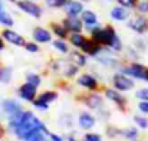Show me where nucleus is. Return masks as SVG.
I'll list each match as a JSON object with an SVG mask.
<instances>
[{
    "instance_id": "nucleus-1",
    "label": "nucleus",
    "mask_w": 148,
    "mask_h": 141,
    "mask_svg": "<svg viewBox=\"0 0 148 141\" xmlns=\"http://www.w3.org/2000/svg\"><path fill=\"white\" fill-rule=\"evenodd\" d=\"M121 53L114 52L112 49L106 46H102V49L99 50L98 53L92 58V61H95L98 65H101L102 68H108V69H115L119 71L122 63L125 62L122 56H119Z\"/></svg>"
},
{
    "instance_id": "nucleus-2",
    "label": "nucleus",
    "mask_w": 148,
    "mask_h": 141,
    "mask_svg": "<svg viewBox=\"0 0 148 141\" xmlns=\"http://www.w3.org/2000/svg\"><path fill=\"white\" fill-rule=\"evenodd\" d=\"M118 32L112 25H105V26H98L97 29H94L91 33H88V36L91 39H94L97 43H99L101 46H109L112 43V41L116 38Z\"/></svg>"
},
{
    "instance_id": "nucleus-3",
    "label": "nucleus",
    "mask_w": 148,
    "mask_h": 141,
    "mask_svg": "<svg viewBox=\"0 0 148 141\" xmlns=\"http://www.w3.org/2000/svg\"><path fill=\"white\" fill-rule=\"evenodd\" d=\"M147 68L143 62L140 61H130V62H124L122 66H121V72L128 75L130 78L135 79V81H144L145 79V72H147Z\"/></svg>"
},
{
    "instance_id": "nucleus-4",
    "label": "nucleus",
    "mask_w": 148,
    "mask_h": 141,
    "mask_svg": "<svg viewBox=\"0 0 148 141\" xmlns=\"http://www.w3.org/2000/svg\"><path fill=\"white\" fill-rule=\"evenodd\" d=\"M76 85L86 89L88 92H95L102 89L97 74H92V72H81L76 76Z\"/></svg>"
},
{
    "instance_id": "nucleus-5",
    "label": "nucleus",
    "mask_w": 148,
    "mask_h": 141,
    "mask_svg": "<svg viewBox=\"0 0 148 141\" xmlns=\"http://www.w3.org/2000/svg\"><path fill=\"white\" fill-rule=\"evenodd\" d=\"M111 84L115 89L121 92H130L135 88V79L130 78L128 75L122 74L121 71H115L111 76Z\"/></svg>"
},
{
    "instance_id": "nucleus-6",
    "label": "nucleus",
    "mask_w": 148,
    "mask_h": 141,
    "mask_svg": "<svg viewBox=\"0 0 148 141\" xmlns=\"http://www.w3.org/2000/svg\"><path fill=\"white\" fill-rule=\"evenodd\" d=\"M14 4L19 9V12H22V13H25V14L33 17V19H40L45 13L42 4H39L35 0H17Z\"/></svg>"
},
{
    "instance_id": "nucleus-7",
    "label": "nucleus",
    "mask_w": 148,
    "mask_h": 141,
    "mask_svg": "<svg viewBox=\"0 0 148 141\" xmlns=\"http://www.w3.org/2000/svg\"><path fill=\"white\" fill-rule=\"evenodd\" d=\"M127 26H128V29L132 30L135 35L143 36V35L148 33V16L132 12L131 17L127 20Z\"/></svg>"
},
{
    "instance_id": "nucleus-8",
    "label": "nucleus",
    "mask_w": 148,
    "mask_h": 141,
    "mask_svg": "<svg viewBox=\"0 0 148 141\" xmlns=\"http://www.w3.org/2000/svg\"><path fill=\"white\" fill-rule=\"evenodd\" d=\"M0 35L4 39V42L9 43V45H12V46L23 47L25 43H26V38L20 32L14 30L13 28H3L1 32H0Z\"/></svg>"
},
{
    "instance_id": "nucleus-9",
    "label": "nucleus",
    "mask_w": 148,
    "mask_h": 141,
    "mask_svg": "<svg viewBox=\"0 0 148 141\" xmlns=\"http://www.w3.org/2000/svg\"><path fill=\"white\" fill-rule=\"evenodd\" d=\"M102 94H103V96H105L108 101L114 102L119 109H125L128 101H127V98H125L124 92L115 89L114 87H103V88H102Z\"/></svg>"
},
{
    "instance_id": "nucleus-10",
    "label": "nucleus",
    "mask_w": 148,
    "mask_h": 141,
    "mask_svg": "<svg viewBox=\"0 0 148 141\" xmlns=\"http://www.w3.org/2000/svg\"><path fill=\"white\" fill-rule=\"evenodd\" d=\"M84 104L89 108V109H94V111H99L101 108H103L105 105V101H103V94H99L98 91L95 92H88V94L79 96Z\"/></svg>"
},
{
    "instance_id": "nucleus-11",
    "label": "nucleus",
    "mask_w": 148,
    "mask_h": 141,
    "mask_svg": "<svg viewBox=\"0 0 148 141\" xmlns=\"http://www.w3.org/2000/svg\"><path fill=\"white\" fill-rule=\"evenodd\" d=\"M81 20L85 26V32L86 33H91L94 29H97L98 26H101V22H99V17L97 14V12L91 10V9H85L81 14Z\"/></svg>"
},
{
    "instance_id": "nucleus-12",
    "label": "nucleus",
    "mask_w": 148,
    "mask_h": 141,
    "mask_svg": "<svg viewBox=\"0 0 148 141\" xmlns=\"http://www.w3.org/2000/svg\"><path fill=\"white\" fill-rule=\"evenodd\" d=\"M32 41L38 42L39 45L52 43V41H53V35H52V32H50L49 28L35 26V28L32 29Z\"/></svg>"
},
{
    "instance_id": "nucleus-13",
    "label": "nucleus",
    "mask_w": 148,
    "mask_h": 141,
    "mask_svg": "<svg viewBox=\"0 0 148 141\" xmlns=\"http://www.w3.org/2000/svg\"><path fill=\"white\" fill-rule=\"evenodd\" d=\"M38 87L32 85L30 82H23L19 88H17V95L22 101H26V102H33V99L38 96Z\"/></svg>"
},
{
    "instance_id": "nucleus-14",
    "label": "nucleus",
    "mask_w": 148,
    "mask_h": 141,
    "mask_svg": "<svg viewBox=\"0 0 148 141\" xmlns=\"http://www.w3.org/2000/svg\"><path fill=\"white\" fill-rule=\"evenodd\" d=\"M131 14H132V10L119 4H115L109 9V19L112 22H127L131 17Z\"/></svg>"
},
{
    "instance_id": "nucleus-15",
    "label": "nucleus",
    "mask_w": 148,
    "mask_h": 141,
    "mask_svg": "<svg viewBox=\"0 0 148 141\" xmlns=\"http://www.w3.org/2000/svg\"><path fill=\"white\" fill-rule=\"evenodd\" d=\"M65 10V16L69 17H81L82 12L85 10V4L81 0H69L68 4L63 7Z\"/></svg>"
},
{
    "instance_id": "nucleus-16",
    "label": "nucleus",
    "mask_w": 148,
    "mask_h": 141,
    "mask_svg": "<svg viewBox=\"0 0 148 141\" xmlns=\"http://www.w3.org/2000/svg\"><path fill=\"white\" fill-rule=\"evenodd\" d=\"M66 58H68L72 63H75L76 66H79L81 69L88 65V59H89V56H88L86 53H84V52L79 50V49H73V47L69 50V53L66 55Z\"/></svg>"
},
{
    "instance_id": "nucleus-17",
    "label": "nucleus",
    "mask_w": 148,
    "mask_h": 141,
    "mask_svg": "<svg viewBox=\"0 0 148 141\" xmlns=\"http://www.w3.org/2000/svg\"><path fill=\"white\" fill-rule=\"evenodd\" d=\"M62 23L65 25V28L68 29L69 33L85 32V26H84L81 17H69V16H65V19H62Z\"/></svg>"
},
{
    "instance_id": "nucleus-18",
    "label": "nucleus",
    "mask_w": 148,
    "mask_h": 141,
    "mask_svg": "<svg viewBox=\"0 0 148 141\" xmlns=\"http://www.w3.org/2000/svg\"><path fill=\"white\" fill-rule=\"evenodd\" d=\"M1 109L4 111V114L7 117H12L17 112H20L23 108H22V104L17 101V99H13V98H7L1 102Z\"/></svg>"
},
{
    "instance_id": "nucleus-19",
    "label": "nucleus",
    "mask_w": 148,
    "mask_h": 141,
    "mask_svg": "<svg viewBox=\"0 0 148 141\" xmlns=\"http://www.w3.org/2000/svg\"><path fill=\"white\" fill-rule=\"evenodd\" d=\"M79 74H81V68L76 66L75 63H72V62L66 58V62H65V66H63V69H62L60 78H63V79H73V78H76Z\"/></svg>"
},
{
    "instance_id": "nucleus-20",
    "label": "nucleus",
    "mask_w": 148,
    "mask_h": 141,
    "mask_svg": "<svg viewBox=\"0 0 148 141\" xmlns=\"http://www.w3.org/2000/svg\"><path fill=\"white\" fill-rule=\"evenodd\" d=\"M78 124H79V127H81L82 130H91V128H94V125L97 124V118H95V115H92L91 112L84 111V112H81L79 117H78Z\"/></svg>"
},
{
    "instance_id": "nucleus-21",
    "label": "nucleus",
    "mask_w": 148,
    "mask_h": 141,
    "mask_svg": "<svg viewBox=\"0 0 148 141\" xmlns=\"http://www.w3.org/2000/svg\"><path fill=\"white\" fill-rule=\"evenodd\" d=\"M49 29L53 35V38H58V39H68L69 38V32L65 28V25L62 23V20L60 22H50Z\"/></svg>"
},
{
    "instance_id": "nucleus-22",
    "label": "nucleus",
    "mask_w": 148,
    "mask_h": 141,
    "mask_svg": "<svg viewBox=\"0 0 148 141\" xmlns=\"http://www.w3.org/2000/svg\"><path fill=\"white\" fill-rule=\"evenodd\" d=\"M88 39V35H85V32H79V33H69V38H68V42L69 45L73 47V49H82L85 42Z\"/></svg>"
},
{
    "instance_id": "nucleus-23",
    "label": "nucleus",
    "mask_w": 148,
    "mask_h": 141,
    "mask_svg": "<svg viewBox=\"0 0 148 141\" xmlns=\"http://www.w3.org/2000/svg\"><path fill=\"white\" fill-rule=\"evenodd\" d=\"M101 49H102V46H101L99 43H97L94 39H91V38L88 36V39H86L85 45H84V47H82L81 50H82L84 53H86V55H88V56L92 59V58H94V56L98 53Z\"/></svg>"
},
{
    "instance_id": "nucleus-24",
    "label": "nucleus",
    "mask_w": 148,
    "mask_h": 141,
    "mask_svg": "<svg viewBox=\"0 0 148 141\" xmlns=\"http://www.w3.org/2000/svg\"><path fill=\"white\" fill-rule=\"evenodd\" d=\"M52 47L60 55H68L69 50L72 49V46L68 42V39H58V38H55L52 41Z\"/></svg>"
},
{
    "instance_id": "nucleus-25",
    "label": "nucleus",
    "mask_w": 148,
    "mask_h": 141,
    "mask_svg": "<svg viewBox=\"0 0 148 141\" xmlns=\"http://www.w3.org/2000/svg\"><path fill=\"white\" fill-rule=\"evenodd\" d=\"M122 55H124L122 58H124V61H125V62H130V61H140V59H141V53L132 46V45L124 47Z\"/></svg>"
},
{
    "instance_id": "nucleus-26",
    "label": "nucleus",
    "mask_w": 148,
    "mask_h": 141,
    "mask_svg": "<svg viewBox=\"0 0 148 141\" xmlns=\"http://www.w3.org/2000/svg\"><path fill=\"white\" fill-rule=\"evenodd\" d=\"M0 26H1V29L14 26V19L6 9H0Z\"/></svg>"
},
{
    "instance_id": "nucleus-27",
    "label": "nucleus",
    "mask_w": 148,
    "mask_h": 141,
    "mask_svg": "<svg viewBox=\"0 0 148 141\" xmlns=\"http://www.w3.org/2000/svg\"><path fill=\"white\" fill-rule=\"evenodd\" d=\"M58 96H59V94H58L56 91H53V89H46V91L38 94V98H39L40 101L46 102V104H52L53 101L58 99Z\"/></svg>"
},
{
    "instance_id": "nucleus-28",
    "label": "nucleus",
    "mask_w": 148,
    "mask_h": 141,
    "mask_svg": "<svg viewBox=\"0 0 148 141\" xmlns=\"http://www.w3.org/2000/svg\"><path fill=\"white\" fill-rule=\"evenodd\" d=\"M12 79H13V68L12 66H1L0 82L1 84H10Z\"/></svg>"
},
{
    "instance_id": "nucleus-29",
    "label": "nucleus",
    "mask_w": 148,
    "mask_h": 141,
    "mask_svg": "<svg viewBox=\"0 0 148 141\" xmlns=\"http://www.w3.org/2000/svg\"><path fill=\"white\" fill-rule=\"evenodd\" d=\"M25 81H26V82H30L32 85H35V87H38V88H39V87L42 85V82H43V81H42V75L38 74V72H33V71L26 74Z\"/></svg>"
},
{
    "instance_id": "nucleus-30",
    "label": "nucleus",
    "mask_w": 148,
    "mask_h": 141,
    "mask_svg": "<svg viewBox=\"0 0 148 141\" xmlns=\"http://www.w3.org/2000/svg\"><path fill=\"white\" fill-rule=\"evenodd\" d=\"M132 46L135 47V49H137V50H138V52L143 55V53H145V52L148 50V42L144 39V38H143V36H138V38H135V39H134Z\"/></svg>"
},
{
    "instance_id": "nucleus-31",
    "label": "nucleus",
    "mask_w": 148,
    "mask_h": 141,
    "mask_svg": "<svg viewBox=\"0 0 148 141\" xmlns=\"http://www.w3.org/2000/svg\"><path fill=\"white\" fill-rule=\"evenodd\" d=\"M69 0H43L45 6L49 9H63Z\"/></svg>"
},
{
    "instance_id": "nucleus-32",
    "label": "nucleus",
    "mask_w": 148,
    "mask_h": 141,
    "mask_svg": "<svg viewBox=\"0 0 148 141\" xmlns=\"http://www.w3.org/2000/svg\"><path fill=\"white\" fill-rule=\"evenodd\" d=\"M23 49L26 52H29V53H39L40 52V45L38 42H35V41H26Z\"/></svg>"
},
{
    "instance_id": "nucleus-33",
    "label": "nucleus",
    "mask_w": 148,
    "mask_h": 141,
    "mask_svg": "<svg viewBox=\"0 0 148 141\" xmlns=\"http://www.w3.org/2000/svg\"><path fill=\"white\" fill-rule=\"evenodd\" d=\"M134 13H140V14H145L148 16V0H138Z\"/></svg>"
},
{
    "instance_id": "nucleus-34",
    "label": "nucleus",
    "mask_w": 148,
    "mask_h": 141,
    "mask_svg": "<svg viewBox=\"0 0 148 141\" xmlns=\"http://www.w3.org/2000/svg\"><path fill=\"white\" fill-rule=\"evenodd\" d=\"M121 135H124L125 138L128 140H135L138 137V130L135 127H130V128H125L121 131Z\"/></svg>"
},
{
    "instance_id": "nucleus-35",
    "label": "nucleus",
    "mask_w": 148,
    "mask_h": 141,
    "mask_svg": "<svg viewBox=\"0 0 148 141\" xmlns=\"http://www.w3.org/2000/svg\"><path fill=\"white\" fill-rule=\"evenodd\" d=\"M134 122L137 124V127H140L141 130H147L148 128V118L144 115H135L134 117Z\"/></svg>"
},
{
    "instance_id": "nucleus-36",
    "label": "nucleus",
    "mask_w": 148,
    "mask_h": 141,
    "mask_svg": "<svg viewBox=\"0 0 148 141\" xmlns=\"http://www.w3.org/2000/svg\"><path fill=\"white\" fill-rule=\"evenodd\" d=\"M115 1H116V4L124 6V7L132 10V12H134V9H135V6H137V3H138V0H115Z\"/></svg>"
},
{
    "instance_id": "nucleus-37",
    "label": "nucleus",
    "mask_w": 148,
    "mask_h": 141,
    "mask_svg": "<svg viewBox=\"0 0 148 141\" xmlns=\"http://www.w3.org/2000/svg\"><path fill=\"white\" fill-rule=\"evenodd\" d=\"M32 105L36 108V109H39V111H48L49 109V104H46V102H43V101H40L38 96L33 99V102H32Z\"/></svg>"
},
{
    "instance_id": "nucleus-38",
    "label": "nucleus",
    "mask_w": 148,
    "mask_h": 141,
    "mask_svg": "<svg viewBox=\"0 0 148 141\" xmlns=\"http://www.w3.org/2000/svg\"><path fill=\"white\" fill-rule=\"evenodd\" d=\"M135 98H138L140 101H148V87H143V88L137 89Z\"/></svg>"
},
{
    "instance_id": "nucleus-39",
    "label": "nucleus",
    "mask_w": 148,
    "mask_h": 141,
    "mask_svg": "<svg viewBox=\"0 0 148 141\" xmlns=\"http://www.w3.org/2000/svg\"><path fill=\"white\" fill-rule=\"evenodd\" d=\"M138 111L144 115H148V101H140L138 102Z\"/></svg>"
},
{
    "instance_id": "nucleus-40",
    "label": "nucleus",
    "mask_w": 148,
    "mask_h": 141,
    "mask_svg": "<svg viewBox=\"0 0 148 141\" xmlns=\"http://www.w3.org/2000/svg\"><path fill=\"white\" fill-rule=\"evenodd\" d=\"M85 140L86 141H102V138H101V135L99 134H86L85 135Z\"/></svg>"
},
{
    "instance_id": "nucleus-41",
    "label": "nucleus",
    "mask_w": 148,
    "mask_h": 141,
    "mask_svg": "<svg viewBox=\"0 0 148 141\" xmlns=\"http://www.w3.org/2000/svg\"><path fill=\"white\" fill-rule=\"evenodd\" d=\"M49 137H50V140H52V141H63V138H62L60 135H58V134H53V133H50Z\"/></svg>"
},
{
    "instance_id": "nucleus-42",
    "label": "nucleus",
    "mask_w": 148,
    "mask_h": 141,
    "mask_svg": "<svg viewBox=\"0 0 148 141\" xmlns=\"http://www.w3.org/2000/svg\"><path fill=\"white\" fill-rule=\"evenodd\" d=\"M4 49H6V42H4V39L1 38V35H0V53H1Z\"/></svg>"
},
{
    "instance_id": "nucleus-43",
    "label": "nucleus",
    "mask_w": 148,
    "mask_h": 141,
    "mask_svg": "<svg viewBox=\"0 0 148 141\" xmlns=\"http://www.w3.org/2000/svg\"><path fill=\"white\" fill-rule=\"evenodd\" d=\"M4 135V128H3V125L0 124V140H1V137Z\"/></svg>"
},
{
    "instance_id": "nucleus-44",
    "label": "nucleus",
    "mask_w": 148,
    "mask_h": 141,
    "mask_svg": "<svg viewBox=\"0 0 148 141\" xmlns=\"http://www.w3.org/2000/svg\"><path fill=\"white\" fill-rule=\"evenodd\" d=\"M6 0H0V9H6Z\"/></svg>"
},
{
    "instance_id": "nucleus-45",
    "label": "nucleus",
    "mask_w": 148,
    "mask_h": 141,
    "mask_svg": "<svg viewBox=\"0 0 148 141\" xmlns=\"http://www.w3.org/2000/svg\"><path fill=\"white\" fill-rule=\"evenodd\" d=\"M145 82H148V68H147V72H145V79H144Z\"/></svg>"
},
{
    "instance_id": "nucleus-46",
    "label": "nucleus",
    "mask_w": 148,
    "mask_h": 141,
    "mask_svg": "<svg viewBox=\"0 0 148 141\" xmlns=\"http://www.w3.org/2000/svg\"><path fill=\"white\" fill-rule=\"evenodd\" d=\"M6 1H9V3H16L17 0H6Z\"/></svg>"
},
{
    "instance_id": "nucleus-47",
    "label": "nucleus",
    "mask_w": 148,
    "mask_h": 141,
    "mask_svg": "<svg viewBox=\"0 0 148 141\" xmlns=\"http://www.w3.org/2000/svg\"><path fill=\"white\" fill-rule=\"evenodd\" d=\"M106 1H115V0H106Z\"/></svg>"
},
{
    "instance_id": "nucleus-48",
    "label": "nucleus",
    "mask_w": 148,
    "mask_h": 141,
    "mask_svg": "<svg viewBox=\"0 0 148 141\" xmlns=\"http://www.w3.org/2000/svg\"><path fill=\"white\" fill-rule=\"evenodd\" d=\"M0 74H1V65H0Z\"/></svg>"
},
{
    "instance_id": "nucleus-49",
    "label": "nucleus",
    "mask_w": 148,
    "mask_h": 141,
    "mask_svg": "<svg viewBox=\"0 0 148 141\" xmlns=\"http://www.w3.org/2000/svg\"><path fill=\"white\" fill-rule=\"evenodd\" d=\"M84 141H86V140H84Z\"/></svg>"
},
{
    "instance_id": "nucleus-50",
    "label": "nucleus",
    "mask_w": 148,
    "mask_h": 141,
    "mask_svg": "<svg viewBox=\"0 0 148 141\" xmlns=\"http://www.w3.org/2000/svg\"><path fill=\"white\" fill-rule=\"evenodd\" d=\"M43 141H46V140H43Z\"/></svg>"
}]
</instances>
